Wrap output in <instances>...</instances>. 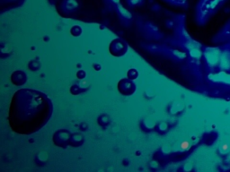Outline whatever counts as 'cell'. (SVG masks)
Listing matches in <instances>:
<instances>
[{
    "mask_svg": "<svg viewBox=\"0 0 230 172\" xmlns=\"http://www.w3.org/2000/svg\"><path fill=\"white\" fill-rule=\"evenodd\" d=\"M189 146H190L189 142H183V143L181 144V149H182V150H187V149L189 148Z\"/></svg>",
    "mask_w": 230,
    "mask_h": 172,
    "instance_id": "obj_1",
    "label": "cell"
},
{
    "mask_svg": "<svg viewBox=\"0 0 230 172\" xmlns=\"http://www.w3.org/2000/svg\"><path fill=\"white\" fill-rule=\"evenodd\" d=\"M227 144H224L223 145V150H227Z\"/></svg>",
    "mask_w": 230,
    "mask_h": 172,
    "instance_id": "obj_2",
    "label": "cell"
}]
</instances>
